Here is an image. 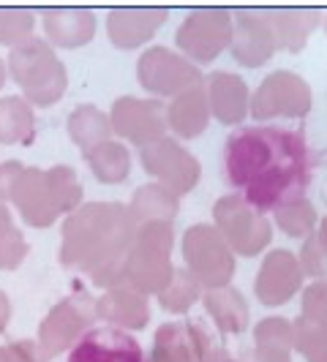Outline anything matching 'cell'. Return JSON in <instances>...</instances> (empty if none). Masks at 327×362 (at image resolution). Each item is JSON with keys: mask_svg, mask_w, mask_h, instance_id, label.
<instances>
[{"mask_svg": "<svg viewBox=\"0 0 327 362\" xmlns=\"http://www.w3.org/2000/svg\"><path fill=\"white\" fill-rule=\"evenodd\" d=\"M172 223H137V235L123 264V286L139 294H159L172 278Z\"/></svg>", "mask_w": 327, "mask_h": 362, "instance_id": "277c9868", "label": "cell"}, {"mask_svg": "<svg viewBox=\"0 0 327 362\" xmlns=\"http://www.w3.org/2000/svg\"><path fill=\"white\" fill-rule=\"evenodd\" d=\"M218 235L240 256H256L270 243V221L240 197H224L213 207Z\"/></svg>", "mask_w": 327, "mask_h": 362, "instance_id": "52a82bcc", "label": "cell"}, {"mask_svg": "<svg viewBox=\"0 0 327 362\" xmlns=\"http://www.w3.org/2000/svg\"><path fill=\"white\" fill-rule=\"evenodd\" d=\"M300 284H303V270L297 256L292 251H270L256 275V297L262 305L275 308L292 300Z\"/></svg>", "mask_w": 327, "mask_h": 362, "instance_id": "2e32d148", "label": "cell"}, {"mask_svg": "<svg viewBox=\"0 0 327 362\" xmlns=\"http://www.w3.org/2000/svg\"><path fill=\"white\" fill-rule=\"evenodd\" d=\"M311 150L303 134L278 126H246L226 136L224 172L240 199L259 213H272L306 197Z\"/></svg>", "mask_w": 327, "mask_h": 362, "instance_id": "6da1fadb", "label": "cell"}, {"mask_svg": "<svg viewBox=\"0 0 327 362\" xmlns=\"http://www.w3.org/2000/svg\"><path fill=\"white\" fill-rule=\"evenodd\" d=\"M69 362H147L145 349L120 327H91L69 351Z\"/></svg>", "mask_w": 327, "mask_h": 362, "instance_id": "5bb4252c", "label": "cell"}, {"mask_svg": "<svg viewBox=\"0 0 327 362\" xmlns=\"http://www.w3.org/2000/svg\"><path fill=\"white\" fill-rule=\"evenodd\" d=\"M272 213H275V223L289 237H309L316 226V210L306 197L289 202V204H284Z\"/></svg>", "mask_w": 327, "mask_h": 362, "instance_id": "d6a6232c", "label": "cell"}, {"mask_svg": "<svg viewBox=\"0 0 327 362\" xmlns=\"http://www.w3.org/2000/svg\"><path fill=\"white\" fill-rule=\"evenodd\" d=\"M183 259H185V270L191 272L205 289L229 286V281L235 275L232 248L224 243V237L218 235L216 226H207V223L191 226L185 232Z\"/></svg>", "mask_w": 327, "mask_h": 362, "instance_id": "5b68a950", "label": "cell"}, {"mask_svg": "<svg viewBox=\"0 0 327 362\" xmlns=\"http://www.w3.org/2000/svg\"><path fill=\"white\" fill-rule=\"evenodd\" d=\"M292 349H297L309 362H327V327L300 316L292 325Z\"/></svg>", "mask_w": 327, "mask_h": 362, "instance_id": "1f68e13d", "label": "cell"}, {"mask_svg": "<svg viewBox=\"0 0 327 362\" xmlns=\"http://www.w3.org/2000/svg\"><path fill=\"white\" fill-rule=\"evenodd\" d=\"M166 19L164 8H115L107 14V33L117 49H137Z\"/></svg>", "mask_w": 327, "mask_h": 362, "instance_id": "d6986e66", "label": "cell"}, {"mask_svg": "<svg viewBox=\"0 0 327 362\" xmlns=\"http://www.w3.org/2000/svg\"><path fill=\"white\" fill-rule=\"evenodd\" d=\"M41 19L50 47L76 49L91 44V38L96 36V17L88 8H47Z\"/></svg>", "mask_w": 327, "mask_h": 362, "instance_id": "ffe728a7", "label": "cell"}, {"mask_svg": "<svg viewBox=\"0 0 327 362\" xmlns=\"http://www.w3.org/2000/svg\"><path fill=\"white\" fill-rule=\"evenodd\" d=\"M156 297H159L164 310H169V313H185L197 300H202V286L200 281L185 270V267H178V270H172L169 284Z\"/></svg>", "mask_w": 327, "mask_h": 362, "instance_id": "f546056e", "label": "cell"}, {"mask_svg": "<svg viewBox=\"0 0 327 362\" xmlns=\"http://www.w3.org/2000/svg\"><path fill=\"white\" fill-rule=\"evenodd\" d=\"M229 47H232V57L243 66L254 69V66L268 63L272 52L278 49V44H275L265 11H248V8L235 11Z\"/></svg>", "mask_w": 327, "mask_h": 362, "instance_id": "9a60e30c", "label": "cell"}, {"mask_svg": "<svg viewBox=\"0 0 327 362\" xmlns=\"http://www.w3.org/2000/svg\"><path fill=\"white\" fill-rule=\"evenodd\" d=\"M14 207L19 210V216L25 218L28 226H36V229H47L57 221V210H54V202L50 197V185H47V175L44 169H22V175L17 177L14 188H11V197Z\"/></svg>", "mask_w": 327, "mask_h": 362, "instance_id": "e0dca14e", "label": "cell"}, {"mask_svg": "<svg viewBox=\"0 0 327 362\" xmlns=\"http://www.w3.org/2000/svg\"><path fill=\"white\" fill-rule=\"evenodd\" d=\"M178 47L197 63H210L232 41V14L224 8H200L178 28Z\"/></svg>", "mask_w": 327, "mask_h": 362, "instance_id": "9c48e42d", "label": "cell"}, {"mask_svg": "<svg viewBox=\"0 0 327 362\" xmlns=\"http://www.w3.org/2000/svg\"><path fill=\"white\" fill-rule=\"evenodd\" d=\"M139 161H142L147 175H153L175 197L188 194L202 175L200 161L188 150H183L175 139H169V136L139 147Z\"/></svg>", "mask_w": 327, "mask_h": 362, "instance_id": "8fae6325", "label": "cell"}, {"mask_svg": "<svg viewBox=\"0 0 327 362\" xmlns=\"http://www.w3.org/2000/svg\"><path fill=\"white\" fill-rule=\"evenodd\" d=\"M33 11L28 8H0V44L17 47L33 36Z\"/></svg>", "mask_w": 327, "mask_h": 362, "instance_id": "836d02e7", "label": "cell"}, {"mask_svg": "<svg viewBox=\"0 0 327 362\" xmlns=\"http://www.w3.org/2000/svg\"><path fill=\"white\" fill-rule=\"evenodd\" d=\"M137 235V221L117 202H91L63 221L60 264L88 272L96 286H123V264Z\"/></svg>", "mask_w": 327, "mask_h": 362, "instance_id": "7a4b0ae2", "label": "cell"}, {"mask_svg": "<svg viewBox=\"0 0 327 362\" xmlns=\"http://www.w3.org/2000/svg\"><path fill=\"white\" fill-rule=\"evenodd\" d=\"M96 316V300L88 291H74L66 300H60L47 319L38 327V349L44 351L47 360L57 357L60 351L71 349L88 329L93 327Z\"/></svg>", "mask_w": 327, "mask_h": 362, "instance_id": "8992f818", "label": "cell"}, {"mask_svg": "<svg viewBox=\"0 0 327 362\" xmlns=\"http://www.w3.org/2000/svg\"><path fill=\"white\" fill-rule=\"evenodd\" d=\"M6 226H11V213H8V207H6V202L0 199V232H3Z\"/></svg>", "mask_w": 327, "mask_h": 362, "instance_id": "60d3db41", "label": "cell"}, {"mask_svg": "<svg viewBox=\"0 0 327 362\" xmlns=\"http://www.w3.org/2000/svg\"><path fill=\"white\" fill-rule=\"evenodd\" d=\"M210 109H207V98H205V88H194L188 93H180L169 107H166V126L172 128L183 139H194L200 136L205 126H207Z\"/></svg>", "mask_w": 327, "mask_h": 362, "instance_id": "603a6c76", "label": "cell"}, {"mask_svg": "<svg viewBox=\"0 0 327 362\" xmlns=\"http://www.w3.org/2000/svg\"><path fill=\"white\" fill-rule=\"evenodd\" d=\"M319 232H322V235H325V237H327V216H325V218H322V226H319Z\"/></svg>", "mask_w": 327, "mask_h": 362, "instance_id": "7bdbcfd3", "label": "cell"}, {"mask_svg": "<svg viewBox=\"0 0 327 362\" xmlns=\"http://www.w3.org/2000/svg\"><path fill=\"white\" fill-rule=\"evenodd\" d=\"M178 197L164 188L161 182H150L137 188L134 199L128 204V216L134 218L137 223H147V221H164L169 223L172 218L178 216Z\"/></svg>", "mask_w": 327, "mask_h": 362, "instance_id": "4316f807", "label": "cell"}, {"mask_svg": "<svg viewBox=\"0 0 327 362\" xmlns=\"http://www.w3.org/2000/svg\"><path fill=\"white\" fill-rule=\"evenodd\" d=\"M22 169H25V166H22L19 161L0 163V199H3V202L11 197V188H14L17 177L22 175Z\"/></svg>", "mask_w": 327, "mask_h": 362, "instance_id": "f35d334b", "label": "cell"}, {"mask_svg": "<svg viewBox=\"0 0 327 362\" xmlns=\"http://www.w3.org/2000/svg\"><path fill=\"white\" fill-rule=\"evenodd\" d=\"M3 85H6V63L0 60V90H3Z\"/></svg>", "mask_w": 327, "mask_h": 362, "instance_id": "b9f144b4", "label": "cell"}, {"mask_svg": "<svg viewBox=\"0 0 327 362\" xmlns=\"http://www.w3.org/2000/svg\"><path fill=\"white\" fill-rule=\"evenodd\" d=\"M325 30H327V19H325Z\"/></svg>", "mask_w": 327, "mask_h": 362, "instance_id": "f6af8a7d", "label": "cell"}, {"mask_svg": "<svg viewBox=\"0 0 327 362\" xmlns=\"http://www.w3.org/2000/svg\"><path fill=\"white\" fill-rule=\"evenodd\" d=\"M36 136V115L22 95L0 98V145H30Z\"/></svg>", "mask_w": 327, "mask_h": 362, "instance_id": "d4e9b609", "label": "cell"}, {"mask_svg": "<svg viewBox=\"0 0 327 362\" xmlns=\"http://www.w3.org/2000/svg\"><path fill=\"white\" fill-rule=\"evenodd\" d=\"M69 136L71 142L82 153H88L93 147H98L101 142H107L112 136V126H109V117L96 109L93 104H79L69 115Z\"/></svg>", "mask_w": 327, "mask_h": 362, "instance_id": "f1b7e54d", "label": "cell"}, {"mask_svg": "<svg viewBox=\"0 0 327 362\" xmlns=\"http://www.w3.org/2000/svg\"><path fill=\"white\" fill-rule=\"evenodd\" d=\"M265 17H268L278 49L287 47L289 52H297L303 49L311 30L319 25L322 14L311 8H275V11H265Z\"/></svg>", "mask_w": 327, "mask_h": 362, "instance_id": "7402d4cb", "label": "cell"}, {"mask_svg": "<svg viewBox=\"0 0 327 362\" xmlns=\"http://www.w3.org/2000/svg\"><path fill=\"white\" fill-rule=\"evenodd\" d=\"M251 362H292V322L262 319L254 329Z\"/></svg>", "mask_w": 327, "mask_h": 362, "instance_id": "484cf974", "label": "cell"}, {"mask_svg": "<svg viewBox=\"0 0 327 362\" xmlns=\"http://www.w3.org/2000/svg\"><path fill=\"white\" fill-rule=\"evenodd\" d=\"M96 316L109 327H128V329H139L150 319L147 308V297L139 291H131L126 286L109 289L104 297L96 300Z\"/></svg>", "mask_w": 327, "mask_h": 362, "instance_id": "44dd1931", "label": "cell"}, {"mask_svg": "<svg viewBox=\"0 0 327 362\" xmlns=\"http://www.w3.org/2000/svg\"><path fill=\"white\" fill-rule=\"evenodd\" d=\"M300 270L303 275H311L316 281H327V237L314 229L306 243H303V251H300Z\"/></svg>", "mask_w": 327, "mask_h": 362, "instance_id": "e575fe53", "label": "cell"}, {"mask_svg": "<svg viewBox=\"0 0 327 362\" xmlns=\"http://www.w3.org/2000/svg\"><path fill=\"white\" fill-rule=\"evenodd\" d=\"M229 362H237V360H232V357H229Z\"/></svg>", "mask_w": 327, "mask_h": 362, "instance_id": "ee69618b", "label": "cell"}, {"mask_svg": "<svg viewBox=\"0 0 327 362\" xmlns=\"http://www.w3.org/2000/svg\"><path fill=\"white\" fill-rule=\"evenodd\" d=\"M147 362H229V354L210 338L200 322H172L159 327Z\"/></svg>", "mask_w": 327, "mask_h": 362, "instance_id": "ba28073f", "label": "cell"}, {"mask_svg": "<svg viewBox=\"0 0 327 362\" xmlns=\"http://www.w3.org/2000/svg\"><path fill=\"white\" fill-rule=\"evenodd\" d=\"M112 134L128 139L131 145L145 147L150 142L164 139L166 131V107L161 101H142V98H117L109 112Z\"/></svg>", "mask_w": 327, "mask_h": 362, "instance_id": "4fadbf2b", "label": "cell"}, {"mask_svg": "<svg viewBox=\"0 0 327 362\" xmlns=\"http://www.w3.org/2000/svg\"><path fill=\"white\" fill-rule=\"evenodd\" d=\"M8 74L22 88L25 101L30 107L33 104L50 107L54 101H60L66 88H69V76H66L63 63L57 60L52 47L36 36L25 38L22 44L11 47Z\"/></svg>", "mask_w": 327, "mask_h": 362, "instance_id": "3957f363", "label": "cell"}, {"mask_svg": "<svg viewBox=\"0 0 327 362\" xmlns=\"http://www.w3.org/2000/svg\"><path fill=\"white\" fill-rule=\"evenodd\" d=\"M202 303L221 332H235L237 335L248 327V305H246L243 294L232 286L202 291Z\"/></svg>", "mask_w": 327, "mask_h": 362, "instance_id": "cb8c5ba5", "label": "cell"}, {"mask_svg": "<svg viewBox=\"0 0 327 362\" xmlns=\"http://www.w3.org/2000/svg\"><path fill=\"white\" fill-rule=\"evenodd\" d=\"M311 109V90L303 76L292 71L270 74L259 90L254 93L248 112H254L256 120L272 117H306Z\"/></svg>", "mask_w": 327, "mask_h": 362, "instance_id": "7c38bea8", "label": "cell"}, {"mask_svg": "<svg viewBox=\"0 0 327 362\" xmlns=\"http://www.w3.org/2000/svg\"><path fill=\"white\" fill-rule=\"evenodd\" d=\"M202 88H205L207 109L216 115L224 126L240 123L248 115L251 95H248V88H246V82L240 76L226 71H216L202 82Z\"/></svg>", "mask_w": 327, "mask_h": 362, "instance_id": "ac0fdd59", "label": "cell"}, {"mask_svg": "<svg viewBox=\"0 0 327 362\" xmlns=\"http://www.w3.org/2000/svg\"><path fill=\"white\" fill-rule=\"evenodd\" d=\"M137 76L139 82L145 85L150 93H159V95H180L194 88H200L205 82L202 71L188 63V57L169 52L164 47H150L139 63H137Z\"/></svg>", "mask_w": 327, "mask_h": 362, "instance_id": "30bf717a", "label": "cell"}, {"mask_svg": "<svg viewBox=\"0 0 327 362\" xmlns=\"http://www.w3.org/2000/svg\"><path fill=\"white\" fill-rule=\"evenodd\" d=\"M85 161L91 166V172L96 175L98 182H107V185H117L131 175V153L123 142H101L98 147H93L88 153H82Z\"/></svg>", "mask_w": 327, "mask_h": 362, "instance_id": "83f0119b", "label": "cell"}, {"mask_svg": "<svg viewBox=\"0 0 327 362\" xmlns=\"http://www.w3.org/2000/svg\"><path fill=\"white\" fill-rule=\"evenodd\" d=\"M8 322H11V300L6 291H0V332L8 327Z\"/></svg>", "mask_w": 327, "mask_h": 362, "instance_id": "ab89813d", "label": "cell"}, {"mask_svg": "<svg viewBox=\"0 0 327 362\" xmlns=\"http://www.w3.org/2000/svg\"><path fill=\"white\" fill-rule=\"evenodd\" d=\"M303 316L327 327V281H316L303 291Z\"/></svg>", "mask_w": 327, "mask_h": 362, "instance_id": "8d00e7d4", "label": "cell"}, {"mask_svg": "<svg viewBox=\"0 0 327 362\" xmlns=\"http://www.w3.org/2000/svg\"><path fill=\"white\" fill-rule=\"evenodd\" d=\"M0 362H47L36 341H17L0 346Z\"/></svg>", "mask_w": 327, "mask_h": 362, "instance_id": "74e56055", "label": "cell"}, {"mask_svg": "<svg viewBox=\"0 0 327 362\" xmlns=\"http://www.w3.org/2000/svg\"><path fill=\"white\" fill-rule=\"evenodd\" d=\"M44 175H47L50 197L54 202L57 216H63V213L71 216L74 210L79 207V202H82V185L76 180V172H74L71 166H52Z\"/></svg>", "mask_w": 327, "mask_h": 362, "instance_id": "4dcf8cb0", "label": "cell"}, {"mask_svg": "<svg viewBox=\"0 0 327 362\" xmlns=\"http://www.w3.org/2000/svg\"><path fill=\"white\" fill-rule=\"evenodd\" d=\"M28 256V243L17 226H6L0 232V270H17Z\"/></svg>", "mask_w": 327, "mask_h": 362, "instance_id": "d590c367", "label": "cell"}]
</instances>
